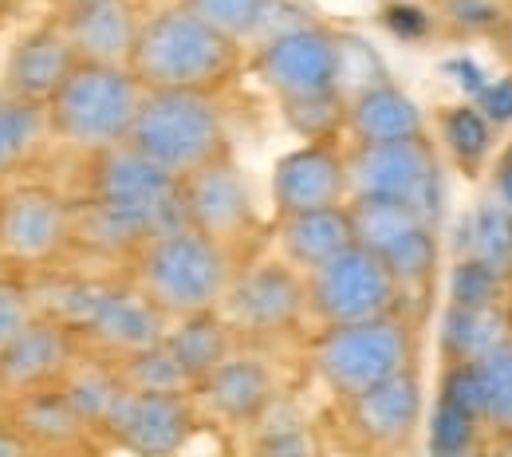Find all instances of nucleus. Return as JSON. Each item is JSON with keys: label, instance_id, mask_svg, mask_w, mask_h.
Instances as JSON below:
<instances>
[{"label": "nucleus", "instance_id": "4be33fe9", "mask_svg": "<svg viewBox=\"0 0 512 457\" xmlns=\"http://www.w3.org/2000/svg\"><path fill=\"white\" fill-rule=\"evenodd\" d=\"M426 134H430L426 111L398 83L375 87L347 103V146H390Z\"/></svg>", "mask_w": 512, "mask_h": 457}, {"label": "nucleus", "instance_id": "aec40b11", "mask_svg": "<svg viewBox=\"0 0 512 457\" xmlns=\"http://www.w3.org/2000/svg\"><path fill=\"white\" fill-rule=\"evenodd\" d=\"M4 422L28 442L32 454L44 457H79L87 446L99 442V434L75 414L60 387L24 394L4 406Z\"/></svg>", "mask_w": 512, "mask_h": 457}, {"label": "nucleus", "instance_id": "cd10ccee", "mask_svg": "<svg viewBox=\"0 0 512 457\" xmlns=\"http://www.w3.org/2000/svg\"><path fill=\"white\" fill-rule=\"evenodd\" d=\"M386 272L394 276L398 292H402V316L414 320V304H422L438 280V264H442V241H438V229H414L410 237H402L398 245H390L383 253ZM418 324V320H414Z\"/></svg>", "mask_w": 512, "mask_h": 457}, {"label": "nucleus", "instance_id": "473e14b6", "mask_svg": "<svg viewBox=\"0 0 512 457\" xmlns=\"http://www.w3.org/2000/svg\"><path fill=\"white\" fill-rule=\"evenodd\" d=\"M335 52H339V67H335V91L351 103L375 87L394 83L390 79V67L379 56V48L359 36V32H335Z\"/></svg>", "mask_w": 512, "mask_h": 457}, {"label": "nucleus", "instance_id": "de8ad7c7", "mask_svg": "<svg viewBox=\"0 0 512 457\" xmlns=\"http://www.w3.org/2000/svg\"><path fill=\"white\" fill-rule=\"evenodd\" d=\"M497 40H501V52H505V60L512 64V4L505 8V16H501V28H497Z\"/></svg>", "mask_w": 512, "mask_h": 457}, {"label": "nucleus", "instance_id": "bb28decb", "mask_svg": "<svg viewBox=\"0 0 512 457\" xmlns=\"http://www.w3.org/2000/svg\"><path fill=\"white\" fill-rule=\"evenodd\" d=\"M453 257H473L497 272L512 276V213L497 197H481L461 221H457V241Z\"/></svg>", "mask_w": 512, "mask_h": 457}, {"label": "nucleus", "instance_id": "3c124183", "mask_svg": "<svg viewBox=\"0 0 512 457\" xmlns=\"http://www.w3.org/2000/svg\"><path fill=\"white\" fill-rule=\"evenodd\" d=\"M430 457H438V454H430ZM449 457H485V446H481V450H473V454H449Z\"/></svg>", "mask_w": 512, "mask_h": 457}, {"label": "nucleus", "instance_id": "8fccbe9b", "mask_svg": "<svg viewBox=\"0 0 512 457\" xmlns=\"http://www.w3.org/2000/svg\"><path fill=\"white\" fill-rule=\"evenodd\" d=\"M12 8H16V0H0V20H4V16L12 12Z\"/></svg>", "mask_w": 512, "mask_h": 457}, {"label": "nucleus", "instance_id": "72a5a7b5", "mask_svg": "<svg viewBox=\"0 0 512 457\" xmlns=\"http://www.w3.org/2000/svg\"><path fill=\"white\" fill-rule=\"evenodd\" d=\"M276 107H280L284 127L300 142H343L347 138V99L339 91L276 103Z\"/></svg>", "mask_w": 512, "mask_h": 457}, {"label": "nucleus", "instance_id": "c03bdc74", "mask_svg": "<svg viewBox=\"0 0 512 457\" xmlns=\"http://www.w3.org/2000/svg\"><path fill=\"white\" fill-rule=\"evenodd\" d=\"M497 131L501 127H509L512 123V71L509 75H501V79H489V83H481L477 91H473V99H469Z\"/></svg>", "mask_w": 512, "mask_h": 457}, {"label": "nucleus", "instance_id": "b1692460", "mask_svg": "<svg viewBox=\"0 0 512 457\" xmlns=\"http://www.w3.org/2000/svg\"><path fill=\"white\" fill-rule=\"evenodd\" d=\"M434 146L438 154H446L449 166L461 178H481L489 174L493 158H497V127L465 99V103H446L434 115Z\"/></svg>", "mask_w": 512, "mask_h": 457}, {"label": "nucleus", "instance_id": "a211bd4d", "mask_svg": "<svg viewBox=\"0 0 512 457\" xmlns=\"http://www.w3.org/2000/svg\"><path fill=\"white\" fill-rule=\"evenodd\" d=\"M280 394L284 391H280V379H276L268 355L256 347H241L193 391V402H197L201 418H213L233 430H253L256 418Z\"/></svg>", "mask_w": 512, "mask_h": 457}, {"label": "nucleus", "instance_id": "2f4dec72", "mask_svg": "<svg viewBox=\"0 0 512 457\" xmlns=\"http://www.w3.org/2000/svg\"><path fill=\"white\" fill-rule=\"evenodd\" d=\"M123 387L134 394H193V379L186 375V367L178 363V355L170 351V343H154L146 351H134L127 359L115 363Z\"/></svg>", "mask_w": 512, "mask_h": 457}, {"label": "nucleus", "instance_id": "dca6fc26", "mask_svg": "<svg viewBox=\"0 0 512 457\" xmlns=\"http://www.w3.org/2000/svg\"><path fill=\"white\" fill-rule=\"evenodd\" d=\"M83 355L87 351L71 327L36 316L0 351V402L8 406L24 394L60 387Z\"/></svg>", "mask_w": 512, "mask_h": 457}, {"label": "nucleus", "instance_id": "1a4fd4ad", "mask_svg": "<svg viewBox=\"0 0 512 457\" xmlns=\"http://www.w3.org/2000/svg\"><path fill=\"white\" fill-rule=\"evenodd\" d=\"M304 292H308L312 327H343L402 316V292L386 272L383 257L359 245H351L335 261L304 272Z\"/></svg>", "mask_w": 512, "mask_h": 457}, {"label": "nucleus", "instance_id": "f704fd0d", "mask_svg": "<svg viewBox=\"0 0 512 457\" xmlns=\"http://www.w3.org/2000/svg\"><path fill=\"white\" fill-rule=\"evenodd\" d=\"M512 276L473 261V257H453L446 276V304L457 308H501L509 304Z\"/></svg>", "mask_w": 512, "mask_h": 457}, {"label": "nucleus", "instance_id": "20e7f679", "mask_svg": "<svg viewBox=\"0 0 512 457\" xmlns=\"http://www.w3.org/2000/svg\"><path fill=\"white\" fill-rule=\"evenodd\" d=\"M308 367L331 402L359 398L386 379L418 367V324L410 316H383L367 324L312 327Z\"/></svg>", "mask_w": 512, "mask_h": 457}, {"label": "nucleus", "instance_id": "e433bc0d", "mask_svg": "<svg viewBox=\"0 0 512 457\" xmlns=\"http://www.w3.org/2000/svg\"><path fill=\"white\" fill-rule=\"evenodd\" d=\"M426 442H430V454L438 457L473 454V450H481L489 442V430L477 418H469L465 410L434 398V410L426 418Z\"/></svg>", "mask_w": 512, "mask_h": 457}, {"label": "nucleus", "instance_id": "79ce46f5", "mask_svg": "<svg viewBox=\"0 0 512 457\" xmlns=\"http://www.w3.org/2000/svg\"><path fill=\"white\" fill-rule=\"evenodd\" d=\"M308 24H320L308 4H300V0H264V12H260V20H256V36H253V44H249V52L260 48V44H268V40H276V36L300 32V28H308Z\"/></svg>", "mask_w": 512, "mask_h": 457}, {"label": "nucleus", "instance_id": "ea45409f", "mask_svg": "<svg viewBox=\"0 0 512 457\" xmlns=\"http://www.w3.org/2000/svg\"><path fill=\"white\" fill-rule=\"evenodd\" d=\"M327 434L320 426H296V430H276V434H256L245 457H327Z\"/></svg>", "mask_w": 512, "mask_h": 457}, {"label": "nucleus", "instance_id": "f3484780", "mask_svg": "<svg viewBox=\"0 0 512 457\" xmlns=\"http://www.w3.org/2000/svg\"><path fill=\"white\" fill-rule=\"evenodd\" d=\"M79 67V56L67 40L60 16L40 20L32 28H24L0 67V91L8 99L32 103V107H48L56 99V91L71 79V71Z\"/></svg>", "mask_w": 512, "mask_h": 457}, {"label": "nucleus", "instance_id": "6ab92c4d", "mask_svg": "<svg viewBox=\"0 0 512 457\" xmlns=\"http://www.w3.org/2000/svg\"><path fill=\"white\" fill-rule=\"evenodd\" d=\"M56 16L79 64L130 67L146 12L134 0H67Z\"/></svg>", "mask_w": 512, "mask_h": 457}, {"label": "nucleus", "instance_id": "4468645a", "mask_svg": "<svg viewBox=\"0 0 512 457\" xmlns=\"http://www.w3.org/2000/svg\"><path fill=\"white\" fill-rule=\"evenodd\" d=\"M201 426L193 394H134L119 398L103 442L130 457H178Z\"/></svg>", "mask_w": 512, "mask_h": 457}, {"label": "nucleus", "instance_id": "393cba45", "mask_svg": "<svg viewBox=\"0 0 512 457\" xmlns=\"http://www.w3.org/2000/svg\"><path fill=\"white\" fill-rule=\"evenodd\" d=\"M512 339L509 304L501 308H457L446 304L438 320V359L442 367H465L485 359L493 347Z\"/></svg>", "mask_w": 512, "mask_h": 457}, {"label": "nucleus", "instance_id": "c9c22d12", "mask_svg": "<svg viewBox=\"0 0 512 457\" xmlns=\"http://www.w3.org/2000/svg\"><path fill=\"white\" fill-rule=\"evenodd\" d=\"M473 367H477L481 391H485V430H489V438L493 434H512V339L493 347Z\"/></svg>", "mask_w": 512, "mask_h": 457}, {"label": "nucleus", "instance_id": "39448f33", "mask_svg": "<svg viewBox=\"0 0 512 457\" xmlns=\"http://www.w3.org/2000/svg\"><path fill=\"white\" fill-rule=\"evenodd\" d=\"M142 95L146 87L134 79L130 67L79 64L56 91V99L44 107L52 142L79 158L123 146L130 142Z\"/></svg>", "mask_w": 512, "mask_h": 457}, {"label": "nucleus", "instance_id": "7ed1b4c3", "mask_svg": "<svg viewBox=\"0 0 512 457\" xmlns=\"http://www.w3.org/2000/svg\"><path fill=\"white\" fill-rule=\"evenodd\" d=\"M130 146L174 182H186L197 170L233 158V134L221 95L146 91L130 131Z\"/></svg>", "mask_w": 512, "mask_h": 457}, {"label": "nucleus", "instance_id": "9b49d317", "mask_svg": "<svg viewBox=\"0 0 512 457\" xmlns=\"http://www.w3.org/2000/svg\"><path fill=\"white\" fill-rule=\"evenodd\" d=\"M0 261L36 276L71 261V197L40 182L0 190Z\"/></svg>", "mask_w": 512, "mask_h": 457}, {"label": "nucleus", "instance_id": "5701e85b", "mask_svg": "<svg viewBox=\"0 0 512 457\" xmlns=\"http://www.w3.org/2000/svg\"><path fill=\"white\" fill-rule=\"evenodd\" d=\"M146 241L150 237L123 213H115L91 197H71V257L130 268V261L142 253Z\"/></svg>", "mask_w": 512, "mask_h": 457}, {"label": "nucleus", "instance_id": "a878e982", "mask_svg": "<svg viewBox=\"0 0 512 457\" xmlns=\"http://www.w3.org/2000/svg\"><path fill=\"white\" fill-rule=\"evenodd\" d=\"M166 343L178 355V363L186 367L193 387H201L225 359H233L241 351V339L233 335V327L225 324L221 312H201V316L174 320L166 331Z\"/></svg>", "mask_w": 512, "mask_h": 457}, {"label": "nucleus", "instance_id": "c85d7f7f", "mask_svg": "<svg viewBox=\"0 0 512 457\" xmlns=\"http://www.w3.org/2000/svg\"><path fill=\"white\" fill-rule=\"evenodd\" d=\"M60 391H64V398L75 406V414L103 438V430H107V422H111V414H115L119 398L127 394V387H123L119 367H115L111 359L83 355V359L71 367V375L60 383Z\"/></svg>", "mask_w": 512, "mask_h": 457}, {"label": "nucleus", "instance_id": "c756f323", "mask_svg": "<svg viewBox=\"0 0 512 457\" xmlns=\"http://www.w3.org/2000/svg\"><path fill=\"white\" fill-rule=\"evenodd\" d=\"M48 146H52V131H48L44 107L8 99L0 91V182L32 166Z\"/></svg>", "mask_w": 512, "mask_h": 457}, {"label": "nucleus", "instance_id": "412c9836", "mask_svg": "<svg viewBox=\"0 0 512 457\" xmlns=\"http://www.w3.org/2000/svg\"><path fill=\"white\" fill-rule=\"evenodd\" d=\"M272 245H276L280 261L292 264L304 276V272L335 261L339 253H347L355 245L351 209L335 205V209H312V213L276 217L272 221Z\"/></svg>", "mask_w": 512, "mask_h": 457}, {"label": "nucleus", "instance_id": "ddd939ff", "mask_svg": "<svg viewBox=\"0 0 512 457\" xmlns=\"http://www.w3.org/2000/svg\"><path fill=\"white\" fill-rule=\"evenodd\" d=\"M245 67L276 103L327 95V91H335V67H339L335 28H327L320 20L300 32L276 36V40L253 48Z\"/></svg>", "mask_w": 512, "mask_h": 457}, {"label": "nucleus", "instance_id": "864d4df0", "mask_svg": "<svg viewBox=\"0 0 512 457\" xmlns=\"http://www.w3.org/2000/svg\"><path fill=\"white\" fill-rule=\"evenodd\" d=\"M505 150H512V138H509V146H505Z\"/></svg>", "mask_w": 512, "mask_h": 457}, {"label": "nucleus", "instance_id": "49530a36", "mask_svg": "<svg viewBox=\"0 0 512 457\" xmlns=\"http://www.w3.org/2000/svg\"><path fill=\"white\" fill-rule=\"evenodd\" d=\"M0 457H36L32 450H28V442L0 418Z\"/></svg>", "mask_w": 512, "mask_h": 457}, {"label": "nucleus", "instance_id": "f8f14e48", "mask_svg": "<svg viewBox=\"0 0 512 457\" xmlns=\"http://www.w3.org/2000/svg\"><path fill=\"white\" fill-rule=\"evenodd\" d=\"M182 209L193 233L209 237L213 245L229 249L241 264L253 261L256 237H260V213H256L253 186L237 158L213 162L182 182Z\"/></svg>", "mask_w": 512, "mask_h": 457}, {"label": "nucleus", "instance_id": "a18cd8bd", "mask_svg": "<svg viewBox=\"0 0 512 457\" xmlns=\"http://www.w3.org/2000/svg\"><path fill=\"white\" fill-rule=\"evenodd\" d=\"M489 194L512 213V150H501L489 166Z\"/></svg>", "mask_w": 512, "mask_h": 457}, {"label": "nucleus", "instance_id": "a19ab883", "mask_svg": "<svg viewBox=\"0 0 512 457\" xmlns=\"http://www.w3.org/2000/svg\"><path fill=\"white\" fill-rule=\"evenodd\" d=\"M434 398L457 406V410H465L469 418H477L485 426V391H481V375H477L473 363H465V367H442Z\"/></svg>", "mask_w": 512, "mask_h": 457}, {"label": "nucleus", "instance_id": "423d86ee", "mask_svg": "<svg viewBox=\"0 0 512 457\" xmlns=\"http://www.w3.org/2000/svg\"><path fill=\"white\" fill-rule=\"evenodd\" d=\"M79 197H91L123 213L150 241L174 229H190L186 209H182V182L162 174L130 142L83 158V194Z\"/></svg>", "mask_w": 512, "mask_h": 457}, {"label": "nucleus", "instance_id": "7c9ffc66", "mask_svg": "<svg viewBox=\"0 0 512 457\" xmlns=\"http://www.w3.org/2000/svg\"><path fill=\"white\" fill-rule=\"evenodd\" d=\"M351 209V225H355V245L383 257L390 245H398L402 237H410L414 229H426L430 221L406 205V201H379V197H355L347 201ZM434 229V225H430Z\"/></svg>", "mask_w": 512, "mask_h": 457}, {"label": "nucleus", "instance_id": "58836bf2", "mask_svg": "<svg viewBox=\"0 0 512 457\" xmlns=\"http://www.w3.org/2000/svg\"><path fill=\"white\" fill-rule=\"evenodd\" d=\"M40 316L36 308V296H32V284L28 276L20 272H4L0 276V351Z\"/></svg>", "mask_w": 512, "mask_h": 457}, {"label": "nucleus", "instance_id": "9d476101", "mask_svg": "<svg viewBox=\"0 0 512 457\" xmlns=\"http://www.w3.org/2000/svg\"><path fill=\"white\" fill-rule=\"evenodd\" d=\"M347 182H351V201L355 197L406 201L438 229L442 154L430 134L390 146H347Z\"/></svg>", "mask_w": 512, "mask_h": 457}, {"label": "nucleus", "instance_id": "f257e3e1", "mask_svg": "<svg viewBox=\"0 0 512 457\" xmlns=\"http://www.w3.org/2000/svg\"><path fill=\"white\" fill-rule=\"evenodd\" d=\"M249 64V52L209 24H201L190 8L162 4L142 16L138 48L130 71L146 91H197L221 95L229 91Z\"/></svg>", "mask_w": 512, "mask_h": 457}, {"label": "nucleus", "instance_id": "0eeeda50", "mask_svg": "<svg viewBox=\"0 0 512 457\" xmlns=\"http://www.w3.org/2000/svg\"><path fill=\"white\" fill-rule=\"evenodd\" d=\"M221 316L241 339V347L264 351V347L288 343L312 327L304 276L280 257H268V261L253 257L237 268L233 288L221 304Z\"/></svg>", "mask_w": 512, "mask_h": 457}, {"label": "nucleus", "instance_id": "37998d69", "mask_svg": "<svg viewBox=\"0 0 512 457\" xmlns=\"http://www.w3.org/2000/svg\"><path fill=\"white\" fill-rule=\"evenodd\" d=\"M379 20H383V28L394 40H406V44L422 40L434 28V16L422 4H410V0H390V4H383Z\"/></svg>", "mask_w": 512, "mask_h": 457}, {"label": "nucleus", "instance_id": "6e6552de", "mask_svg": "<svg viewBox=\"0 0 512 457\" xmlns=\"http://www.w3.org/2000/svg\"><path fill=\"white\" fill-rule=\"evenodd\" d=\"M426 422V383L410 367L359 398L335 402V446L347 457H406Z\"/></svg>", "mask_w": 512, "mask_h": 457}, {"label": "nucleus", "instance_id": "f03ea898", "mask_svg": "<svg viewBox=\"0 0 512 457\" xmlns=\"http://www.w3.org/2000/svg\"><path fill=\"white\" fill-rule=\"evenodd\" d=\"M241 261L193 229H174L142 245L130 261V284L174 324L201 312H221Z\"/></svg>", "mask_w": 512, "mask_h": 457}, {"label": "nucleus", "instance_id": "2eb2a0df", "mask_svg": "<svg viewBox=\"0 0 512 457\" xmlns=\"http://www.w3.org/2000/svg\"><path fill=\"white\" fill-rule=\"evenodd\" d=\"M268 197L276 217L347 205V142H300L296 150L280 154L268 178Z\"/></svg>", "mask_w": 512, "mask_h": 457}, {"label": "nucleus", "instance_id": "4c0bfd02", "mask_svg": "<svg viewBox=\"0 0 512 457\" xmlns=\"http://www.w3.org/2000/svg\"><path fill=\"white\" fill-rule=\"evenodd\" d=\"M178 4L190 8L201 24H209L225 40L241 44L245 52L256 36V20L264 12V0H178Z\"/></svg>", "mask_w": 512, "mask_h": 457}, {"label": "nucleus", "instance_id": "5fc2aeb1", "mask_svg": "<svg viewBox=\"0 0 512 457\" xmlns=\"http://www.w3.org/2000/svg\"><path fill=\"white\" fill-rule=\"evenodd\" d=\"M36 457H44V454H36Z\"/></svg>", "mask_w": 512, "mask_h": 457}, {"label": "nucleus", "instance_id": "09e8293b", "mask_svg": "<svg viewBox=\"0 0 512 457\" xmlns=\"http://www.w3.org/2000/svg\"><path fill=\"white\" fill-rule=\"evenodd\" d=\"M485 457H512V434H493L485 442Z\"/></svg>", "mask_w": 512, "mask_h": 457}, {"label": "nucleus", "instance_id": "603ef678", "mask_svg": "<svg viewBox=\"0 0 512 457\" xmlns=\"http://www.w3.org/2000/svg\"><path fill=\"white\" fill-rule=\"evenodd\" d=\"M509 320H512V292H509Z\"/></svg>", "mask_w": 512, "mask_h": 457}]
</instances>
